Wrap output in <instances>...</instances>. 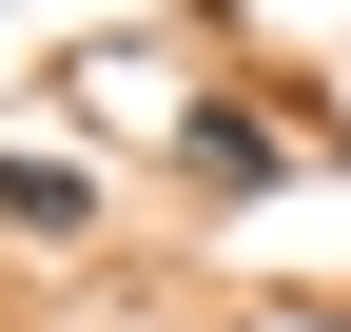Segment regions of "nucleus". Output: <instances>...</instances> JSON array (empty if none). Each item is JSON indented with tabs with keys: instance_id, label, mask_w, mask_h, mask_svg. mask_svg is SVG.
Returning <instances> with one entry per match:
<instances>
[{
	"instance_id": "obj_1",
	"label": "nucleus",
	"mask_w": 351,
	"mask_h": 332,
	"mask_svg": "<svg viewBox=\"0 0 351 332\" xmlns=\"http://www.w3.org/2000/svg\"><path fill=\"white\" fill-rule=\"evenodd\" d=\"M274 176H293L274 117H254V98H195V195H274Z\"/></svg>"
},
{
	"instance_id": "obj_2",
	"label": "nucleus",
	"mask_w": 351,
	"mask_h": 332,
	"mask_svg": "<svg viewBox=\"0 0 351 332\" xmlns=\"http://www.w3.org/2000/svg\"><path fill=\"white\" fill-rule=\"evenodd\" d=\"M98 215V176H59V156H0V235H78Z\"/></svg>"
}]
</instances>
